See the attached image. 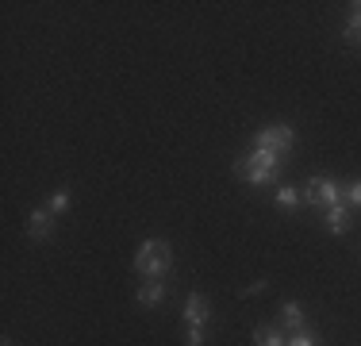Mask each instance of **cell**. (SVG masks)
<instances>
[{
	"label": "cell",
	"instance_id": "6da1fadb",
	"mask_svg": "<svg viewBox=\"0 0 361 346\" xmlns=\"http://www.w3.org/2000/svg\"><path fill=\"white\" fill-rule=\"evenodd\" d=\"M173 270V246L166 239H142L135 250V273L142 281H166Z\"/></svg>",
	"mask_w": 361,
	"mask_h": 346
},
{
	"label": "cell",
	"instance_id": "7a4b0ae2",
	"mask_svg": "<svg viewBox=\"0 0 361 346\" xmlns=\"http://www.w3.org/2000/svg\"><path fill=\"white\" fill-rule=\"evenodd\" d=\"M281 166H285V162H281L277 154H269V150H257V146H254V150L246 154V158H238V162H235V173L246 181V185H254V189H265V185H273V181H277Z\"/></svg>",
	"mask_w": 361,
	"mask_h": 346
},
{
	"label": "cell",
	"instance_id": "3957f363",
	"mask_svg": "<svg viewBox=\"0 0 361 346\" xmlns=\"http://www.w3.org/2000/svg\"><path fill=\"white\" fill-rule=\"evenodd\" d=\"M254 146H257V150L277 154V158L285 162L288 154L296 150V127H292V124H265L262 131L254 135Z\"/></svg>",
	"mask_w": 361,
	"mask_h": 346
},
{
	"label": "cell",
	"instance_id": "277c9868",
	"mask_svg": "<svg viewBox=\"0 0 361 346\" xmlns=\"http://www.w3.org/2000/svg\"><path fill=\"white\" fill-rule=\"evenodd\" d=\"M300 196H304V204L323 208V212H326V208L342 204V185H338L334 177H312V181L304 185V193H300Z\"/></svg>",
	"mask_w": 361,
	"mask_h": 346
},
{
	"label": "cell",
	"instance_id": "5b68a950",
	"mask_svg": "<svg viewBox=\"0 0 361 346\" xmlns=\"http://www.w3.org/2000/svg\"><path fill=\"white\" fill-rule=\"evenodd\" d=\"M180 319H185V327H208V319H212L208 297H200V292H188V297H185V308H180Z\"/></svg>",
	"mask_w": 361,
	"mask_h": 346
},
{
	"label": "cell",
	"instance_id": "8992f818",
	"mask_svg": "<svg viewBox=\"0 0 361 346\" xmlns=\"http://www.w3.org/2000/svg\"><path fill=\"white\" fill-rule=\"evenodd\" d=\"M54 220H58V215H50L47 208H35V212L27 215V235L35 242H47L50 235H54Z\"/></svg>",
	"mask_w": 361,
	"mask_h": 346
},
{
	"label": "cell",
	"instance_id": "52a82bcc",
	"mask_svg": "<svg viewBox=\"0 0 361 346\" xmlns=\"http://www.w3.org/2000/svg\"><path fill=\"white\" fill-rule=\"evenodd\" d=\"M323 227H326V235L342 239V235L350 231V208H346V204H334V208H326V212H323Z\"/></svg>",
	"mask_w": 361,
	"mask_h": 346
},
{
	"label": "cell",
	"instance_id": "ba28073f",
	"mask_svg": "<svg viewBox=\"0 0 361 346\" xmlns=\"http://www.w3.org/2000/svg\"><path fill=\"white\" fill-rule=\"evenodd\" d=\"M281 323H285L288 335L307 331V316H304V308H300V300H285V304H281Z\"/></svg>",
	"mask_w": 361,
	"mask_h": 346
},
{
	"label": "cell",
	"instance_id": "9c48e42d",
	"mask_svg": "<svg viewBox=\"0 0 361 346\" xmlns=\"http://www.w3.org/2000/svg\"><path fill=\"white\" fill-rule=\"evenodd\" d=\"M135 300H139L142 308H158L161 300H166V285L161 281H142L139 292H135Z\"/></svg>",
	"mask_w": 361,
	"mask_h": 346
},
{
	"label": "cell",
	"instance_id": "30bf717a",
	"mask_svg": "<svg viewBox=\"0 0 361 346\" xmlns=\"http://www.w3.org/2000/svg\"><path fill=\"white\" fill-rule=\"evenodd\" d=\"M288 339L277 331V327H257L254 331V346H285Z\"/></svg>",
	"mask_w": 361,
	"mask_h": 346
},
{
	"label": "cell",
	"instance_id": "8fae6325",
	"mask_svg": "<svg viewBox=\"0 0 361 346\" xmlns=\"http://www.w3.org/2000/svg\"><path fill=\"white\" fill-rule=\"evenodd\" d=\"M354 12H350V23H346V42H354V47H361V0L357 4H350Z\"/></svg>",
	"mask_w": 361,
	"mask_h": 346
},
{
	"label": "cell",
	"instance_id": "7c38bea8",
	"mask_svg": "<svg viewBox=\"0 0 361 346\" xmlns=\"http://www.w3.org/2000/svg\"><path fill=\"white\" fill-rule=\"evenodd\" d=\"M300 189H292V185H281L277 189V208H285V212H292V208H300Z\"/></svg>",
	"mask_w": 361,
	"mask_h": 346
},
{
	"label": "cell",
	"instance_id": "4fadbf2b",
	"mask_svg": "<svg viewBox=\"0 0 361 346\" xmlns=\"http://www.w3.org/2000/svg\"><path fill=\"white\" fill-rule=\"evenodd\" d=\"M66 208H70V189H58V193L47 201V212H50V215H62Z\"/></svg>",
	"mask_w": 361,
	"mask_h": 346
},
{
	"label": "cell",
	"instance_id": "5bb4252c",
	"mask_svg": "<svg viewBox=\"0 0 361 346\" xmlns=\"http://www.w3.org/2000/svg\"><path fill=\"white\" fill-rule=\"evenodd\" d=\"M342 201H346V208H361V177L342 185Z\"/></svg>",
	"mask_w": 361,
	"mask_h": 346
},
{
	"label": "cell",
	"instance_id": "9a60e30c",
	"mask_svg": "<svg viewBox=\"0 0 361 346\" xmlns=\"http://www.w3.org/2000/svg\"><path fill=\"white\" fill-rule=\"evenodd\" d=\"M285 346H323V339L315 331H296V335H288Z\"/></svg>",
	"mask_w": 361,
	"mask_h": 346
},
{
	"label": "cell",
	"instance_id": "2e32d148",
	"mask_svg": "<svg viewBox=\"0 0 361 346\" xmlns=\"http://www.w3.org/2000/svg\"><path fill=\"white\" fill-rule=\"evenodd\" d=\"M208 342V331H204V327H188L185 331V346H204Z\"/></svg>",
	"mask_w": 361,
	"mask_h": 346
},
{
	"label": "cell",
	"instance_id": "e0dca14e",
	"mask_svg": "<svg viewBox=\"0 0 361 346\" xmlns=\"http://www.w3.org/2000/svg\"><path fill=\"white\" fill-rule=\"evenodd\" d=\"M0 346H12V342H8V339H4V342H0Z\"/></svg>",
	"mask_w": 361,
	"mask_h": 346
}]
</instances>
